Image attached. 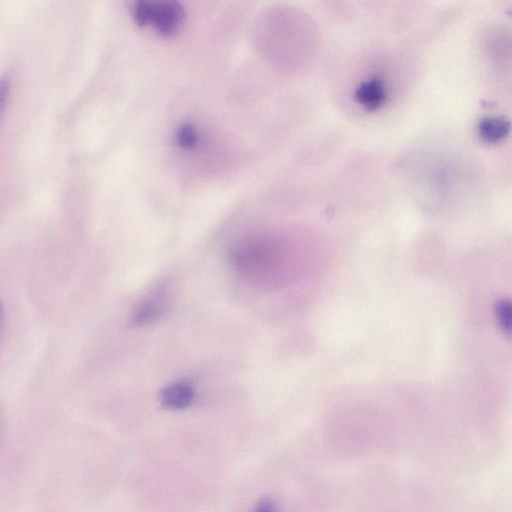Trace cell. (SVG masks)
<instances>
[{"mask_svg": "<svg viewBox=\"0 0 512 512\" xmlns=\"http://www.w3.org/2000/svg\"><path fill=\"white\" fill-rule=\"evenodd\" d=\"M133 15L139 25H151L163 35L176 32L184 16L181 6L175 2L147 1L137 2Z\"/></svg>", "mask_w": 512, "mask_h": 512, "instance_id": "cell-2", "label": "cell"}, {"mask_svg": "<svg viewBox=\"0 0 512 512\" xmlns=\"http://www.w3.org/2000/svg\"><path fill=\"white\" fill-rule=\"evenodd\" d=\"M479 137L488 144H494L507 136L510 122L504 117H484L477 126Z\"/></svg>", "mask_w": 512, "mask_h": 512, "instance_id": "cell-5", "label": "cell"}, {"mask_svg": "<svg viewBox=\"0 0 512 512\" xmlns=\"http://www.w3.org/2000/svg\"><path fill=\"white\" fill-rule=\"evenodd\" d=\"M252 512H274L273 503L269 499H262L254 507Z\"/></svg>", "mask_w": 512, "mask_h": 512, "instance_id": "cell-10", "label": "cell"}, {"mask_svg": "<svg viewBox=\"0 0 512 512\" xmlns=\"http://www.w3.org/2000/svg\"><path fill=\"white\" fill-rule=\"evenodd\" d=\"M3 324H4V307H3L2 301L0 300V334L2 332Z\"/></svg>", "mask_w": 512, "mask_h": 512, "instance_id": "cell-11", "label": "cell"}, {"mask_svg": "<svg viewBox=\"0 0 512 512\" xmlns=\"http://www.w3.org/2000/svg\"><path fill=\"white\" fill-rule=\"evenodd\" d=\"M165 290L158 289L144 299L135 309L132 322L134 325H145L160 317L167 305Z\"/></svg>", "mask_w": 512, "mask_h": 512, "instance_id": "cell-3", "label": "cell"}, {"mask_svg": "<svg viewBox=\"0 0 512 512\" xmlns=\"http://www.w3.org/2000/svg\"><path fill=\"white\" fill-rule=\"evenodd\" d=\"M230 261L241 275L264 284L274 269L276 250L264 239L246 240L231 249Z\"/></svg>", "mask_w": 512, "mask_h": 512, "instance_id": "cell-1", "label": "cell"}, {"mask_svg": "<svg viewBox=\"0 0 512 512\" xmlns=\"http://www.w3.org/2000/svg\"><path fill=\"white\" fill-rule=\"evenodd\" d=\"M385 88L378 79L363 81L355 91L356 101L365 109L373 111L382 106L385 100Z\"/></svg>", "mask_w": 512, "mask_h": 512, "instance_id": "cell-4", "label": "cell"}, {"mask_svg": "<svg viewBox=\"0 0 512 512\" xmlns=\"http://www.w3.org/2000/svg\"><path fill=\"white\" fill-rule=\"evenodd\" d=\"M11 89V81L7 76L0 77V117L6 107Z\"/></svg>", "mask_w": 512, "mask_h": 512, "instance_id": "cell-9", "label": "cell"}, {"mask_svg": "<svg viewBox=\"0 0 512 512\" xmlns=\"http://www.w3.org/2000/svg\"><path fill=\"white\" fill-rule=\"evenodd\" d=\"M197 138L196 130L189 125L182 126L177 134L179 144L184 147L194 146L197 143Z\"/></svg>", "mask_w": 512, "mask_h": 512, "instance_id": "cell-7", "label": "cell"}, {"mask_svg": "<svg viewBox=\"0 0 512 512\" xmlns=\"http://www.w3.org/2000/svg\"><path fill=\"white\" fill-rule=\"evenodd\" d=\"M496 315L502 329L509 332L511 323V310L509 303L501 301L496 307Z\"/></svg>", "mask_w": 512, "mask_h": 512, "instance_id": "cell-8", "label": "cell"}, {"mask_svg": "<svg viewBox=\"0 0 512 512\" xmlns=\"http://www.w3.org/2000/svg\"><path fill=\"white\" fill-rule=\"evenodd\" d=\"M193 399V388L189 383L176 382L167 386L161 394L164 406L170 409L187 407Z\"/></svg>", "mask_w": 512, "mask_h": 512, "instance_id": "cell-6", "label": "cell"}]
</instances>
